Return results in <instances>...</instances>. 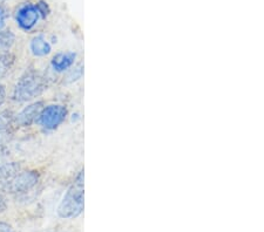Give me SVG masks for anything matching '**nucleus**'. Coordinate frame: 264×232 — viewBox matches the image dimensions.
Here are the masks:
<instances>
[{"label":"nucleus","mask_w":264,"mask_h":232,"mask_svg":"<svg viewBox=\"0 0 264 232\" xmlns=\"http://www.w3.org/2000/svg\"><path fill=\"white\" fill-rule=\"evenodd\" d=\"M40 15L38 13V10L36 5L27 3L21 7L15 13V21H17L18 26L24 31H31L34 26L38 24Z\"/></svg>","instance_id":"obj_5"},{"label":"nucleus","mask_w":264,"mask_h":232,"mask_svg":"<svg viewBox=\"0 0 264 232\" xmlns=\"http://www.w3.org/2000/svg\"><path fill=\"white\" fill-rule=\"evenodd\" d=\"M83 75V67L82 65H78L75 68L72 69L71 72H68L66 76V82H74V81L81 79Z\"/></svg>","instance_id":"obj_12"},{"label":"nucleus","mask_w":264,"mask_h":232,"mask_svg":"<svg viewBox=\"0 0 264 232\" xmlns=\"http://www.w3.org/2000/svg\"><path fill=\"white\" fill-rule=\"evenodd\" d=\"M75 57H76V54L73 52L58 53L53 56V59L51 61V66L55 72L58 73L65 72L73 66Z\"/></svg>","instance_id":"obj_7"},{"label":"nucleus","mask_w":264,"mask_h":232,"mask_svg":"<svg viewBox=\"0 0 264 232\" xmlns=\"http://www.w3.org/2000/svg\"><path fill=\"white\" fill-rule=\"evenodd\" d=\"M15 63L14 54L6 52L0 54V79L5 77Z\"/></svg>","instance_id":"obj_9"},{"label":"nucleus","mask_w":264,"mask_h":232,"mask_svg":"<svg viewBox=\"0 0 264 232\" xmlns=\"http://www.w3.org/2000/svg\"><path fill=\"white\" fill-rule=\"evenodd\" d=\"M45 107L43 101H37L28 104L25 107L20 113L15 114L14 116V125L18 127H30L32 126L34 122L38 121L39 116L41 114Z\"/></svg>","instance_id":"obj_6"},{"label":"nucleus","mask_w":264,"mask_h":232,"mask_svg":"<svg viewBox=\"0 0 264 232\" xmlns=\"http://www.w3.org/2000/svg\"><path fill=\"white\" fill-rule=\"evenodd\" d=\"M67 108L61 104H49L44 107L43 111L38 119V123L47 130H54L67 118Z\"/></svg>","instance_id":"obj_4"},{"label":"nucleus","mask_w":264,"mask_h":232,"mask_svg":"<svg viewBox=\"0 0 264 232\" xmlns=\"http://www.w3.org/2000/svg\"><path fill=\"white\" fill-rule=\"evenodd\" d=\"M30 48H31V51H32L33 55H36V56L48 55V54L52 51L51 45H49V42L46 40L43 36L34 37L32 40H31Z\"/></svg>","instance_id":"obj_8"},{"label":"nucleus","mask_w":264,"mask_h":232,"mask_svg":"<svg viewBox=\"0 0 264 232\" xmlns=\"http://www.w3.org/2000/svg\"><path fill=\"white\" fill-rule=\"evenodd\" d=\"M7 18H9V13H7V11L4 9L3 6H0V28H3L4 25H5V21Z\"/></svg>","instance_id":"obj_14"},{"label":"nucleus","mask_w":264,"mask_h":232,"mask_svg":"<svg viewBox=\"0 0 264 232\" xmlns=\"http://www.w3.org/2000/svg\"><path fill=\"white\" fill-rule=\"evenodd\" d=\"M85 175L81 170L67 189L58 207V216L64 219L75 218L82 214L85 207Z\"/></svg>","instance_id":"obj_1"},{"label":"nucleus","mask_w":264,"mask_h":232,"mask_svg":"<svg viewBox=\"0 0 264 232\" xmlns=\"http://www.w3.org/2000/svg\"><path fill=\"white\" fill-rule=\"evenodd\" d=\"M14 116L15 114L11 110H4L0 113V130L12 129L14 126Z\"/></svg>","instance_id":"obj_11"},{"label":"nucleus","mask_w":264,"mask_h":232,"mask_svg":"<svg viewBox=\"0 0 264 232\" xmlns=\"http://www.w3.org/2000/svg\"><path fill=\"white\" fill-rule=\"evenodd\" d=\"M39 181L40 175L37 170H25V171L19 172L17 176L13 177V179L7 183L4 192L17 196L26 195V193L37 187Z\"/></svg>","instance_id":"obj_3"},{"label":"nucleus","mask_w":264,"mask_h":232,"mask_svg":"<svg viewBox=\"0 0 264 232\" xmlns=\"http://www.w3.org/2000/svg\"><path fill=\"white\" fill-rule=\"evenodd\" d=\"M47 90V77L37 69L30 68L17 81L12 100L15 102H27L38 98Z\"/></svg>","instance_id":"obj_2"},{"label":"nucleus","mask_w":264,"mask_h":232,"mask_svg":"<svg viewBox=\"0 0 264 232\" xmlns=\"http://www.w3.org/2000/svg\"><path fill=\"white\" fill-rule=\"evenodd\" d=\"M6 209H7V199L3 193H0V215H2L3 212H5Z\"/></svg>","instance_id":"obj_15"},{"label":"nucleus","mask_w":264,"mask_h":232,"mask_svg":"<svg viewBox=\"0 0 264 232\" xmlns=\"http://www.w3.org/2000/svg\"><path fill=\"white\" fill-rule=\"evenodd\" d=\"M6 100V88L3 83H0V107L3 106Z\"/></svg>","instance_id":"obj_17"},{"label":"nucleus","mask_w":264,"mask_h":232,"mask_svg":"<svg viewBox=\"0 0 264 232\" xmlns=\"http://www.w3.org/2000/svg\"><path fill=\"white\" fill-rule=\"evenodd\" d=\"M36 7L38 10V13H39V15L43 19H46L49 15V13H51V7L48 6V4L45 2V0H39L36 4Z\"/></svg>","instance_id":"obj_13"},{"label":"nucleus","mask_w":264,"mask_h":232,"mask_svg":"<svg viewBox=\"0 0 264 232\" xmlns=\"http://www.w3.org/2000/svg\"><path fill=\"white\" fill-rule=\"evenodd\" d=\"M15 42V36L12 31H0V51H9Z\"/></svg>","instance_id":"obj_10"},{"label":"nucleus","mask_w":264,"mask_h":232,"mask_svg":"<svg viewBox=\"0 0 264 232\" xmlns=\"http://www.w3.org/2000/svg\"><path fill=\"white\" fill-rule=\"evenodd\" d=\"M0 232H14V230L9 223L0 222Z\"/></svg>","instance_id":"obj_16"}]
</instances>
